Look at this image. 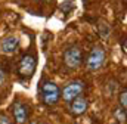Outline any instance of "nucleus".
<instances>
[{
  "label": "nucleus",
  "mask_w": 127,
  "mask_h": 124,
  "mask_svg": "<svg viewBox=\"0 0 127 124\" xmlns=\"http://www.w3.org/2000/svg\"><path fill=\"white\" fill-rule=\"evenodd\" d=\"M41 99L46 105H55L61 99V89L53 81H43L41 84Z\"/></svg>",
  "instance_id": "obj_1"
},
{
  "label": "nucleus",
  "mask_w": 127,
  "mask_h": 124,
  "mask_svg": "<svg viewBox=\"0 0 127 124\" xmlns=\"http://www.w3.org/2000/svg\"><path fill=\"white\" fill-rule=\"evenodd\" d=\"M64 63L69 69H77L83 63V52L78 46H69L64 52Z\"/></svg>",
  "instance_id": "obj_2"
},
{
  "label": "nucleus",
  "mask_w": 127,
  "mask_h": 124,
  "mask_svg": "<svg viewBox=\"0 0 127 124\" xmlns=\"http://www.w3.org/2000/svg\"><path fill=\"white\" fill-rule=\"evenodd\" d=\"M105 58H106V56H105V50H103L102 47H99V46L93 47L92 52L89 53L87 59H86V66H87V69L92 71V72L100 69V68L103 66V63H105Z\"/></svg>",
  "instance_id": "obj_3"
},
{
  "label": "nucleus",
  "mask_w": 127,
  "mask_h": 124,
  "mask_svg": "<svg viewBox=\"0 0 127 124\" xmlns=\"http://www.w3.org/2000/svg\"><path fill=\"white\" fill-rule=\"evenodd\" d=\"M83 90H84V83L81 80H74V81H69L62 89L61 97H62L65 102H71L77 96H81Z\"/></svg>",
  "instance_id": "obj_4"
},
{
  "label": "nucleus",
  "mask_w": 127,
  "mask_h": 124,
  "mask_svg": "<svg viewBox=\"0 0 127 124\" xmlns=\"http://www.w3.org/2000/svg\"><path fill=\"white\" fill-rule=\"evenodd\" d=\"M35 66H37L35 58L32 55H25L21 58V61L18 63V72L24 78H31L32 74L35 72Z\"/></svg>",
  "instance_id": "obj_5"
},
{
  "label": "nucleus",
  "mask_w": 127,
  "mask_h": 124,
  "mask_svg": "<svg viewBox=\"0 0 127 124\" xmlns=\"http://www.w3.org/2000/svg\"><path fill=\"white\" fill-rule=\"evenodd\" d=\"M12 117L16 124H25L28 120V108L21 100H15L12 103Z\"/></svg>",
  "instance_id": "obj_6"
},
{
  "label": "nucleus",
  "mask_w": 127,
  "mask_h": 124,
  "mask_svg": "<svg viewBox=\"0 0 127 124\" xmlns=\"http://www.w3.org/2000/svg\"><path fill=\"white\" fill-rule=\"evenodd\" d=\"M19 47V37L18 35H6L0 41V52L4 55H13Z\"/></svg>",
  "instance_id": "obj_7"
},
{
  "label": "nucleus",
  "mask_w": 127,
  "mask_h": 124,
  "mask_svg": "<svg viewBox=\"0 0 127 124\" xmlns=\"http://www.w3.org/2000/svg\"><path fill=\"white\" fill-rule=\"evenodd\" d=\"M68 108L72 115H83L89 108V100L84 96H77L75 99L68 102Z\"/></svg>",
  "instance_id": "obj_8"
},
{
  "label": "nucleus",
  "mask_w": 127,
  "mask_h": 124,
  "mask_svg": "<svg viewBox=\"0 0 127 124\" xmlns=\"http://www.w3.org/2000/svg\"><path fill=\"white\" fill-rule=\"evenodd\" d=\"M114 115H115V120H117L118 123H121V124L126 123V109H123V108L118 106V108L115 109Z\"/></svg>",
  "instance_id": "obj_9"
},
{
  "label": "nucleus",
  "mask_w": 127,
  "mask_h": 124,
  "mask_svg": "<svg viewBox=\"0 0 127 124\" xmlns=\"http://www.w3.org/2000/svg\"><path fill=\"white\" fill-rule=\"evenodd\" d=\"M118 102H120V108H123V109H126L127 108V92L126 89H123L120 94H118Z\"/></svg>",
  "instance_id": "obj_10"
},
{
  "label": "nucleus",
  "mask_w": 127,
  "mask_h": 124,
  "mask_svg": "<svg viewBox=\"0 0 127 124\" xmlns=\"http://www.w3.org/2000/svg\"><path fill=\"white\" fill-rule=\"evenodd\" d=\"M6 78H7L6 71H4L3 68H0V86H3V84L6 83Z\"/></svg>",
  "instance_id": "obj_11"
},
{
  "label": "nucleus",
  "mask_w": 127,
  "mask_h": 124,
  "mask_svg": "<svg viewBox=\"0 0 127 124\" xmlns=\"http://www.w3.org/2000/svg\"><path fill=\"white\" fill-rule=\"evenodd\" d=\"M0 124H12V121L6 114H0Z\"/></svg>",
  "instance_id": "obj_12"
},
{
  "label": "nucleus",
  "mask_w": 127,
  "mask_h": 124,
  "mask_svg": "<svg viewBox=\"0 0 127 124\" xmlns=\"http://www.w3.org/2000/svg\"><path fill=\"white\" fill-rule=\"evenodd\" d=\"M31 124H40V123H35V121H34V123H31Z\"/></svg>",
  "instance_id": "obj_13"
},
{
  "label": "nucleus",
  "mask_w": 127,
  "mask_h": 124,
  "mask_svg": "<svg viewBox=\"0 0 127 124\" xmlns=\"http://www.w3.org/2000/svg\"><path fill=\"white\" fill-rule=\"evenodd\" d=\"M44 1H47V3H49V1H50V0H44Z\"/></svg>",
  "instance_id": "obj_14"
}]
</instances>
